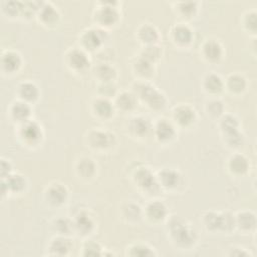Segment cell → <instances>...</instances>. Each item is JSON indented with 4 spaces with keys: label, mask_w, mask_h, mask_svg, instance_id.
Listing matches in <instances>:
<instances>
[{
    "label": "cell",
    "mask_w": 257,
    "mask_h": 257,
    "mask_svg": "<svg viewBox=\"0 0 257 257\" xmlns=\"http://www.w3.org/2000/svg\"><path fill=\"white\" fill-rule=\"evenodd\" d=\"M165 227L170 243L178 250H192L199 242L198 230L183 216L177 214L170 215L165 222Z\"/></svg>",
    "instance_id": "1"
},
{
    "label": "cell",
    "mask_w": 257,
    "mask_h": 257,
    "mask_svg": "<svg viewBox=\"0 0 257 257\" xmlns=\"http://www.w3.org/2000/svg\"><path fill=\"white\" fill-rule=\"evenodd\" d=\"M130 89L137 96L139 103H143L151 111L161 112L168 105V98L165 93L151 81L135 79Z\"/></svg>",
    "instance_id": "2"
},
{
    "label": "cell",
    "mask_w": 257,
    "mask_h": 257,
    "mask_svg": "<svg viewBox=\"0 0 257 257\" xmlns=\"http://www.w3.org/2000/svg\"><path fill=\"white\" fill-rule=\"evenodd\" d=\"M120 8L118 1H96L91 14L93 25L106 31L118 26L122 16Z\"/></svg>",
    "instance_id": "3"
},
{
    "label": "cell",
    "mask_w": 257,
    "mask_h": 257,
    "mask_svg": "<svg viewBox=\"0 0 257 257\" xmlns=\"http://www.w3.org/2000/svg\"><path fill=\"white\" fill-rule=\"evenodd\" d=\"M130 178L140 194L148 199L158 198L163 192L158 183L156 172L146 165H138L132 169Z\"/></svg>",
    "instance_id": "4"
},
{
    "label": "cell",
    "mask_w": 257,
    "mask_h": 257,
    "mask_svg": "<svg viewBox=\"0 0 257 257\" xmlns=\"http://www.w3.org/2000/svg\"><path fill=\"white\" fill-rule=\"evenodd\" d=\"M201 223L209 233L231 234L235 231L234 214L228 211L208 210L201 216Z\"/></svg>",
    "instance_id": "5"
},
{
    "label": "cell",
    "mask_w": 257,
    "mask_h": 257,
    "mask_svg": "<svg viewBox=\"0 0 257 257\" xmlns=\"http://www.w3.org/2000/svg\"><path fill=\"white\" fill-rule=\"evenodd\" d=\"M86 147L98 154L112 151L117 145V136L114 132L101 126H93L84 135Z\"/></svg>",
    "instance_id": "6"
},
{
    "label": "cell",
    "mask_w": 257,
    "mask_h": 257,
    "mask_svg": "<svg viewBox=\"0 0 257 257\" xmlns=\"http://www.w3.org/2000/svg\"><path fill=\"white\" fill-rule=\"evenodd\" d=\"M15 135L18 141L28 149L38 148L44 140L43 127L34 119L15 125Z\"/></svg>",
    "instance_id": "7"
},
{
    "label": "cell",
    "mask_w": 257,
    "mask_h": 257,
    "mask_svg": "<svg viewBox=\"0 0 257 257\" xmlns=\"http://www.w3.org/2000/svg\"><path fill=\"white\" fill-rule=\"evenodd\" d=\"M158 183L163 192H181L186 184L185 175L175 167H162L156 172Z\"/></svg>",
    "instance_id": "8"
},
{
    "label": "cell",
    "mask_w": 257,
    "mask_h": 257,
    "mask_svg": "<svg viewBox=\"0 0 257 257\" xmlns=\"http://www.w3.org/2000/svg\"><path fill=\"white\" fill-rule=\"evenodd\" d=\"M63 62L70 72L77 75L86 73L91 67L89 53L78 45L66 49L63 55Z\"/></svg>",
    "instance_id": "9"
},
{
    "label": "cell",
    "mask_w": 257,
    "mask_h": 257,
    "mask_svg": "<svg viewBox=\"0 0 257 257\" xmlns=\"http://www.w3.org/2000/svg\"><path fill=\"white\" fill-rule=\"evenodd\" d=\"M74 234L81 239L92 237L97 230V219L94 213L88 208H81L72 217Z\"/></svg>",
    "instance_id": "10"
},
{
    "label": "cell",
    "mask_w": 257,
    "mask_h": 257,
    "mask_svg": "<svg viewBox=\"0 0 257 257\" xmlns=\"http://www.w3.org/2000/svg\"><path fill=\"white\" fill-rule=\"evenodd\" d=\"M108 37L106 30L91 25L80 31L78 35V46L88 53L99 50Z\"/></svg>",
    "instance_id": "11"
},
{
    "label": "cell",
    "mask_w": 257,
    "mask_h": 257,
    "mask_svg": "<svg viewBox=\"0 0 257 257\" xmlns=\"http://www.w3.org/2000/svg\"><path fill=\"white\" fill-rule=\"evenodd\" d=\"M198 111L196 108L186 102H180L171 109L170 119L178 130H190L198 122Z\"/></svg>",
    "instance_id": "12"
},
{
    "label": "cell",
    "mask_w": 257,
    "mask_h": 257,
    "mask_svg": "<svg viewBox=\"0 0 257 257\" xmlns=\"http://www.w3.org/2000/svg\"><path fill=\"white\" fill-rule=\"evenodd\" d=\"M69 199V190L67 186L60 181L49 182L43 190V200L46 206L51 209L63 207Z\"/></svg>",
    "instance_id": "13"
},
{
    "label": "cell",
    "mask_w": 257,
    "mask_h": 257,
    "mask_svg": "<svg viewBox=\"0 0 257 257\" xmlns=\"http://www.w3.org/2000/svg\"><path fill=\"white\" fill-rule=\"evenodd\" d=\"M168 37L176 48L187 49L194 42L195 32L189 23L178 21L169 28Z\"/></svg>",
    "instance_id": "14"
},
{
    "label": "cell",
    "mask_w": 257,
    "mask_h": 257,
    "mask_svg": "<svg viewBox=\"0 0 257 257\" xmlns=\"http://www.w3.org/2000/svg\"><path fill=\"white\" fill-rule=\"evenodd\" d=\"M169 216L168 205L159 197L148 199L143 206V219L151 225L165 224Z\"/></svg>",
    "instance_id": "15"
},
{
    "label": "cell",
    "mask_w": 257,
    "mask_h": 257,
    "mask_svg": "<svg viewBox=\"0 0 257 257\" xmlns=\"http://www.w3.org/2000/svg\"><path fill=\"white\" fill-rule=\"evenodd\" d=\"M178 128L173 121L165 116L158 117L153 121L152 137L160 145H170L178 138Z\"/></svg>",
    "instance_id": "16"
},
{
    "label": "cell",
    "mask_w": 257,
    "mask_h": 257,
    "mask_svg": "<svg viewBox=\"0 0 257 257\" xmlns=\"http://www.w3.org/2000/svg\"><path fill=\"white\" fill-rule=\"evenodd\" d=\"M199 54L203 61L208 64H219L225 56V47L216 37L205 38L200 44Z\"/></svg>",
    "instance_id": "17"
},
{
    "label": "cell",
    "mask_w": 257,
    "mask_h": 257,
    "mask_svg": "<svg viewBox=\"0 0 257 257\" xmlns=\"http://www.w3.org/2000/svg\"><path fill=\"white\" fill-rule=\"evenodd\" d=\"M125 128L130 138L135 141L144 142L152 137L153 121L145 115L134 114L127 120Z\"/></svg>",
    "instance_id": "18"
},
{
    "label": "cell",
    "mask_w": 257,
    "mask_h": 257,
    "mask_svg": "<svg viewBox=\"0 0 257 257\" xmlns=\"http://www.w3.org/2000/svg\"><path fill=\"white\" fill-rule=\"evenodd\" d=\"M28 188V181L25 175L13 172L7 178L1 179V198L6 196H21Z\"/></svg>",
    "instance_id": "19"
},
{
    "label": "cell",
    "mask_w": 257,
    "mask_h": 257,
    "mask_svg": "<svg viewBox=\"0 0 257 257\" xmlns=\"http://www.w3.org/2000/svg\"><path fill=\"white\" fill-rule=\"evenodd\" d=\"M90 114L99 121H109L116 113L112 99L99 95L94 96L89 102Z\"/></svg>",
    "instance_id": "20"
},
{
    "label": "cell",
    "mask_w": 257,
    "mask_h": 257,
    "mask_svg": "<svg viewBox=\"0 0 257 257\" xmlns=\"http://www.w3.org/2000/svg\"><path fill=\"white\" fill-rule=\"evenodd\" d=\"M225 168L230 176L234 178H243L249 174L251 162L245 154L240 151H235L227 158Z\"/></svg>",
    "instance_id": "21"
},
{
    "label": "cell",
    "mask_w": 257,
    "mask_h": 257,
    "mask_svg": "<svg viewBox=\"0 0 257 257\" xmlns=\"http://www.w3.org/2000/svg\"><path fill=\"white\" fill-rule=\"evenodd\" d=\"M35 18L41 26L51 29L57 27L60 23L61 13L58 7L52 2L42 1Z\"/></svg>",
    "instance_id": "22"
},
{
    "label": "cell",
    "mask_w": 257,
    "mask_h": 257,
    "mask_svg": "<svg viewBox=\"0 0 257 257\" xmlns=\"http://www.w3.org/2000/svg\"><path fill=\"white\" fill-rule=\"evenodd\" d=\"M23 63L24 60L19 51L11 48L2 50L0 66L3 75H14L18 73L21 70Z\"/></svg>",
    "instance_id": "23"
},
{
    "label": "cell",
    "mask_w": 257,
    "mask_h": 257,
    "mask_svg": "<svg viewBox=\"0 0 257 257\" xmlns=\"http://www.w3.org/2000/svg\"><path fill=\"white\" fill-rule=\"evenodd\" d=\"M74 173L83 182H91L98 174V165L90 156H80L74 163Z\"/></svg>",
    "instance_id": "24"
},
{
    "label": "cell",
    "mask_w": 257,
    "mask_h": 257,
    "mask_svg": "<svg viewBox=\"0 0 257 257\" xmlns=\"http://www.w3.org/2000/svg\"><path fill=\"white\" fill-rule=\"evenodd\" d=\"M130 67L136 80L151 81L156 74V64L139 54L132 59Z\"/></svg>",
    "instance_id": "25"
},
{
    "label": "cell",
    "mask_w": 257,
    "mask_h": 257,
    "mask_svg": "<svg viewBox=\"0 0 257 257\" xmlns=\"http://www.w3.org/2000/svg\"><path fill=\"white\" fill-rule=\"evenodd\" d=\"M32 105L20 99H14L7 107V116L15 125L32 119Z\"/></svg>",
    "instance_id": "26"
},
{
    "label": "cell",
    "mask_w": 257,
    "mask_h": 257,
    "mask_svg": "<svg viewBox=\"0 0 257 257\" xmlns=\"http://www.w3.org/2000/svg\"><path fill=\"white\" fill-rule=\"evenodd\" d=\"M172 10L179 21L187 22L196 18L200 11L199 1H174L170 3Z\"/></svg>",
    "instance_id": "27"
},
{
    "label": "cell",
    "mask_w": 257,
    "mask_h": 257,
    "mask_svg": "<svg viewBox=\"0 0 257 257\" xmlns=\"http://www.w3.org/2000/svg\"><path fill=\"white\" fill-rule=\"evenodd\" d=\"M201 88L209 97H219L224 91V78L215 71L207 72L201 79Z\"/></svg>",
    "instance_id": "28"
},
{
    "label": "cell",
    "mask_w": 257,
    "mask_h": 257,
    "mask_svg": "<svg viewBox=\"0 0 257 257\" xmlns=\"http://www.w3.org/2000/svg\"><path fill=\"white\" fill-rule=\"evenodd\" d=\"M136 39L142 46L158 44L162 38L158 27L151 22H143L138 25L135 31Z\"/></svg>",
    "instance_id": "29"
},
{
    "label": "cell",
    "mask_w": 257,
    "mask_h": 257,
    "mask_svg": "<svg viewBox=\"0 0 257 257\" xmlns=\"http://www.w3.org/2000/svg\"><path fill=\"white\" fill-rule=\"evenodd\" d=\"M112 102L116 112H121L123 114L134 113L139 104L137 96L131 89L119 90L112 99Z\"/></svg>",
    "instance_id": "30"
},
{
    "label": "cell",
    "mask_w": 257,
    "mask_h": 257,
    "mask_svg": "<svg viewBox=\"0 0 257 257\" xmlns=\"http://www.w3.org/2000/svg\"><path fill=\"white\" fill-rule=\"evenodd\" d=\"M224 86L225 91L232 96H241L248 90L249 82L241 72H232L224 78Z\"/></svg>",
    "instance_id": "31"
},
{
    "label": "cell",
    "mask_w": 257,
    "mask_h": 257,
    "mask_svg": "<svg viewBox=\"0 0 257 257\" xmlns=\"http://www.w3.org/2000/svg\"><path fill=\"white\" fill-rule=\"evenodd\" d=\"M15 94L17 99H20L32 105L38 101L40 97V89L34 81L30 79H25L18 82L15 87Z\"/></svg>",
    "instance_id": "32"
},
{
    "label": "cell",
    "mask_w": 257,
    "mask_h": 257,
    "mask_svg": "<svg viewBox=\"0 0 257 257\" xmlns=\"http://www.w3.org/2000/svg\"><path fill=\"white\" fill-rule=\"evenodd\" d=\"M235 231L248 235L255 231L257 225L256 214L251 210H240L234 214Z\"/></svg>",
    "instance_id": "33"
},
{
    "label": "cell",
    "mask_w": 257,
    "mask_h": 257,
    "mask_svg": "<svg viewBox=\"0 0 257 257\" xmlns=\"http://www.w3.org/2000/svg\"><path fill=\"white\" fill-rule=\"evenodd\" d=\"M73 249V242L71 237L55 235L52 237L47 245L46 255L62 257L67 256Z\"/></svg>",
    "instance_id": "34"
},
{
    "label": "cell",
    "mask_w": 257,
    "mask_h": 257,
    "mask_svg": "<svg viewBox=\"0 0 257 257\" xmlns=\"http://www.w3.org/2000/svg\"><path fill=\"white\" fill-rule=\"evenodd\" d=\"M119 216L124 223L136 225L143 220V206L134 200L124 201L119 207Z\"/></svg>",
    "instance_id": "35"
},
{
    "label": "cell",
    "mask_w": 257,
    "mask_h": 257,
    "mask_svg": "<svg viewBox=\"0 0 257 257\" xmlns=\"http://www.w3.org/2000/svg\"><path fill=\"white\" fill-rule=\"evenodd\" d=\"M92 76L97 82H116L118 70L110 62H99L92 69Z\"/></svg>",
    "instance_id": "36"
},
{
    "label": "cell",
    "mask_w": 257,
    "mask_h": 257,
    "mask_svg": "<svg viewBox=\"0 0 257 257\" xmlns=\"http://www.w3.org/2000/svg\"><path fill=\"white\" fill-rule=\"evenodd\" d=\"M204 112L210 120L218 121L226 112L225 103L219 97H209L204 103Z\"/></svg>",
    "instance_id": "37"
},
{
    "label": "cell",
    "mask_w": 257,
    "mask_h": 257,
    "mask_svg": "<svg viewBox=\"0 0 257 257\" xmlns=\"http://www.w3.org/2000/svg\"><path fill=\"white\" fill-rule=\"evenodd\" d=\"M125 255L132 257H154L157 256L155 248L146 242H133L125 248Z\"/></svg>",
    "instance_id": "38"
},
{
    "label": "cell",
    "mask_w": 257,
    "mask_h": 257,
    "mask_svg": "<svg viewBox=\"0 0 257 257\" xmlns=\"http://www.w3.org/2000/svg\"><path fill=\"white\" fill-rule=\"evenodd\" d=\"M51 227L55 235L66 236V237H72L75 235L72 218L59 216L52 221Z\"/></svg>",
    "instance_id": "39"
},
{
    "label": "cell",
    "mask_w": 257,
    "mask_h": 257,
    "mask_svg": "<svg viewBox=\"0 0 257 257\" xmlns=\"http://www.w3.org/2000/svg\"><path fill=\"white\" fill-rule=\"evenodd\" d=\"M242 29L250 36L255 37L257 33V11L255 8L245 10L240 17Z\"/></svg>",
    "instance_id": "40"
},
{
    "label": "cell",
    "mask_w": 257,
    "mask_h": 257,
    "mask_svg": "<svg viewBox=\"0 0 257 257\" xmlns=\"http://www.w3.org/2000/svg\"><path fill=\"white\" fill-rule=\"evenodd\" d=\"M217 122H218L220 135L238 131V130H241L242 127L240 118L236 114L230 113V112H225Z\"/></svg>",
    "instance_id": "41"
},
{
    "label": "cell",
    "mask_w": 257,
    "mask_h": 257,
    "mask_svg": "<svg viewBox=\"0 0 257 257\" xmlns=\"http://www.w3.org/2000/svg\"><path fill=\"white\" fill-rule=\"evenodd\" d=\"M221 140H222L224 146L227 147L228 149L232 150L233 152L240 151V149L245 144V135L242 132V130H238V131H234L231 133L222 134Z\"/></svg>",
    "instance_id": "42"
},
{
    "label": "cell",
    "mask_w": 257,
    "mask_h": 257,
    "mask_svg": "<svg viewBox=\"0 0 257 257\" xmlns=\"http://www.w3.org/2000/svg\"><path fill=\"white\" fill-rule=\"evenodd\" d=\"M79 255L84 257L102 256L104 255V248L99 242L93 240L90 237L87 239H83V242L81 244V248L79 251Z\"/></svg>",
    "instance_id": "43"
},
{
    "label": "cell",
    "mask_w": 257,
    "mask_h": 257,
    "mask_svg": "<svg viewBox=\"0 0 257 257\" xmlns=\"http://www.w3.org/2000/svg\"><path fill=\"white\" fill-rule=\"evenodd\" d=\"M22 1H2L1 2V13L8 19L21 18Z\"/></svg>",
    "instance_id": "44"
},
{
    "label": "cell",
    "mask_w": 257,
    "mask_h": 257,
    "mask_svg": "<svg viewBox=\"0 0 257 257\" xmlns=\"http://www.w3.org/2000/svg\"><path fill=\"white\" fill-rule=\"evenodd\" d=\"M138 54L141 55L142 57L146 58L147 60L157 64L158 61L162 58V56L164 54V49L160 45V43L144 45V46H142V48Z\"/></svg>",
    "instance_id": "45"
},
{
    "label": "cell",
    "mask_w": 257,
    "mask_h": 257,
    "mask_svg": "<svg viewBox=\"0 0 257 257\" xmlns=\"http://www.w3.org/2000/svg\"><path fill=\"white\" fill-rule=\"evenodd\" d=\"M119 90L117 89L116 82H97L96 83V95L113 99Z\"/></svg>",
    "instance_id": "46"
},
{
    "label": "cell",
    "mask_w": 257,
    "mask_h": 257,
    "mask_svg": "<svg viewBox=\"0 0 257 257\" xmlns=\"http://www.w3.org/2000/svg\"><path fill=\"white\" fill-rule=\"evenodd\" d=\"M41 3L42 1H22L21 18L22 19H31L33 17L35 18Z\"/></svg>",
    "instance_id": "47"
},
{
    "label": "cell",
    "mask_w": 257,
    "mask_h": 257,
    "mask_svg": "<svg viewBox=\"0 0 257 257\" xmlns=\"http://www.w3.org/2000/svg\"><path fill=\"white\" fill-rule=\"evenodd\" d=\"M227 256H230V257H233V256H236V257H248V256H253V254L245 247H242V246H239V245H233V246H230L228 249H227V252L225 253Z\"/></svg>",
    "instance_id": "48"
},
{
    "label": "cell",
    "mask_w": 257,
    "mask_h": 257,
    "mask_svg": "<svg viewBox=\"0 0 257 257\" xmlns=\"http://www.w3.org/2000/svg\"><path fill=\"white\" fill-rule=\"evenodd\" d=\"M13 172H14V169H13L12 162L9 159H6V158L2 157L1 160H0V175H1V179L7 178Z\"/></svg>",
    "instance_id": "49"
}]
</instances>
